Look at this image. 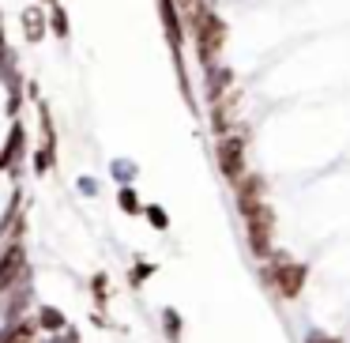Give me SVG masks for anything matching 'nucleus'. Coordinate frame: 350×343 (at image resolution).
<instances>
[{
    "mask_svg": "<svg viewBox=\"0 0 350 343\" xmlns=\"http://www.w3.org/2000/svg\"><path fill=\"white\" fill-rule=\"evenodd\" d=\"M38 325H42V328H64V317H61L57 309H42V313H38Z\"/></svg>",
    "mask_w": 350,
    "mask_h": 343,
    "instance_id": "9b49d317",
    "label": "nucleus"
},
{
    "mask_svg": "<svg viewBox=\"0 0 350 343\" xmlns=\"http://www.w3.org/2000/svg\"><path fill=\"white\" fill-rule=\"evenodd\" d=\"M49 27H53L57 38H68V19H64L61 4H49Z\"/></svg>",
    "mask_w": 350,
    "mask_h": 343,
    "instance_id": "9d476101",
    "label": "nucleus"
},
{
    "mask_svg": "<svg viewBox=\"0 0 350 343\" xmlns=\"http://www.w3.org/2000/svg\"><path fill=\"white\" fill-rule=\"evenodd\" d=\"M305 275H309V268H305V264H297V260H290V257H282V253L267 257L264 279H267V287H271L279 298H297V294H301Z\"/></svg>",
    "mask_w": 350,
    "mask_h": 343,
    "instance_id": "f03ea898",
    "label": "nucleus"
},
{
    "mask_svg": "<svg viewBox=\"0 0 350 343\" xmlns=\"http://www.w3.org/2000/svg\"><path fill=\"white\" fill-rule=\"evenodd\" d=\"M0 42H4V23H0Z\"/></svg>",
    "mask_w": 350,
    "mask_h": 343,
    "instance_id": "dca6fc26",
    "label": "nucleus"
},
{
    "mask_svg": "<svg viewBox=\"0 0 350 343\" xmlns=\"http://www.w3.org/2000/svg\"><path fill=\"white\" fill-rule=\"evenodd\" d=\"M147 215H151L154 230H166V212H162V207H147Z\"/></svg>",
    "mask_w": 350,
    "mask_h": 343,
    "instance_id": "ddd939ff",
    "label": "nucleus"
},
{
    "mask_svg": "<svg viewBox=\"0 0 350 343\" xmlns=\"http://www.w3.org/2000/svg\"><path fill=\"white\" fill-rule=\"evenodd\" d=\"M117 204H121L124 212H139V200H136V192H132V189H121V192H117Z\"/></svg>",
    "mask_w": 350,
    "mask_h": 343,
    "instance_id": "f8f14e48",
    "label": "nucleus"
},
{
    "mask_svg": "<svg viewBox=\"0 0 350 343\" xmlns=\"http://www.w3.org/2000/svg\"><path fill=\"white\" fill-rule=\"evenodd\" d=\"M23 144H27V129L16 121L8 140H4V151H0V170H16V162L23 159Z\"/></svg>",
    "mask_w": 350,
    "mask_h": 343,
    "instance_id": "423d86ee",
    "label": "nucleus"
},
{
    "mask_svg": "<svg viewBox=\"0 0 350 343\" xmlns=\"http://www.w3.org/2000/svg\"><path fill=\"white\" fill-rule=\"evenodd\" d=\"M46 4H57V0H46Z\"/></svg>",
    "mask_w": 350,
    "mask_h": 343,
    "instance_id": "f3484780",
    "label": "nucleus"
},
{
    "mask_svg": "<svg viewBox=\"0 0 350 343\" xmlns=\"http://www.w3.org/2000/svg\"><path fill=\"white\" fill-rule=\"evenodd\" d=\"M185 23H189V31H192L196 57H200V64H204V72L215 68L222 46H226V23H222V16L215 12V0H196L192 12H185Z\"/></svg>",
    "mask_w": 350,
    "mask_h": 343,
    "instance_id": "f257e3e1",
    "label": "nucleus"
},
{
    "mask_svg": "<svg viewBox=\"0 0 350 343\" xmlns=\"http://www.w3.org/2000/svg\"><path fill=\"white\" fill-rule=\"evenodd\" d=\"M234 189H237V207L245 212V207H252V204L264 200V177H260V174H245Z\"/></svg>",
    "mask_w": 350,
    "mask_h": 343,
    "instance_id": "1a4fd4ad",
    "label": "nucleus"
},
{
    "mask_svg": "<svg viewBox=\"0 0 350 343\" xmlns=\"http://www.w3.org/2000/svg\"><path fill=\"white\" fill-rule=\"evenodd\" d=\"M245 230H249V245L252 253H256L260 260L275 257L271 253V238H275V212L267 207V200H260V204L245 207Z\"/></svg>",
    "mask_w": 350,
    "mask_h": 343,
    "instance_id": "7ed1b4c3",
    "label": "nucleus"
},
{
    "mask_svg": "<svg viewBox=\"0 0 350 343\" xmlns=\"http://www.w3.org/2000/svg\"><path fill=\"white\" fill-rule=\"evenodd\" d=\"M192 4H196V0H177V8L181 12H192Z\"/></svg>",
    "mask_w": 350,
    "mask_h": 343,
    "instance_id": "2eb2a0df",
    "label": "nucleus"
},
{
    "mask_svg": "<svg viewBox=\"0 0 350 343\" xmlns=\"http://www.w3.org/2000/svg\"><path fill=\"white\" fill-rule=\"evenodd\" d=\"M245 151H249V136H245V132H230V136L219 140V170H222V177H226L230 185H237L245 174H249Z\"/></svg>",
    "mask_w": 350,
    "mask_h": 343,
    "instance_id": "20e7f679",
    "label": "nucleus"
},
{
    "mask_svg": "<svg viewBox=\"0 0 350 343\" xmlns=\"http://www.w3.org/2000/svg\"><path fill=\"white\" fill-rule=\"evenodd\" d=\"M16 275H23V249H19V245H8L4 257H0V290H8L12 283H19Z\"/></svg>",
    "mask_w": 350,
    "mask_h": 343,
    "instance_id": "0eeeda50",
    "label": "nucleus"
},
{
    "mask_svg": "<svg viewBox=\"0 0 350 343\" xmlns=\"http://www.w3.org/2000/svg\"><path fill=\"white\" fill-rule=\"evenodd\" d=\"M19 19H23V38L27 42H42V38H46V19H49V12L46 8H42V4H34V8H23V16H19Z\"/></svg>",
    "mask_w": 350,
    "mask_h": 343,
    "instance_id": "6e6552de",
    "label": "nucleus"
},
{
    "mask_svg": "<svg viewBox=\"0 0 350 343\" xmlns=\"http://www.w3.org/2000/svg\"><path fill=\"white\" fill-rule=\"evenodd\" d=\"M309 343H339V340H327V335H320V332H312V335H309Z\"/></svg>",
    "mask_w": 350,
    "mask_h": 343,
    "instance_id": "4468645a",
    "label": "nucleus"
},
{
    "mask_svg": "<svg viewBox=\"0 0 350 343\" xmlns=\"http://www.w3.org/2000/svg\"><path fill=\"white\" fill-rule=\"evenodd\" d=\"M177 0H159V16H162V27H166V38H170V49H174V61H177V72L185 76V31H181V16H177Z\"/></svg>",
    "mask_w": 350,
    "mask_h": 343,
    "instance_id": "39448f33",
    "label": "nucleus"
}]
</instances>
